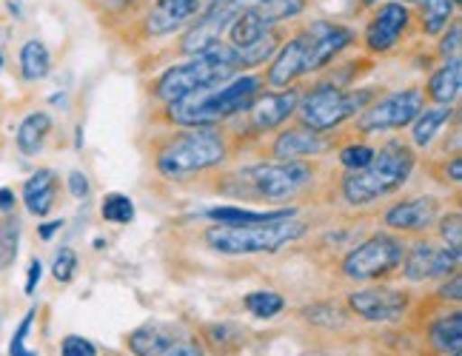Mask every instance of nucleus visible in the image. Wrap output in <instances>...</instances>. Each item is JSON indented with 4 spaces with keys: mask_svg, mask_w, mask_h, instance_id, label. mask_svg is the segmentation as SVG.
<instances>
[{
    "mask_svg": "<svg viewBox=\"0 0 462 356\" xmlns=\"http://www.w3.org/2000/svg\"><path fill=\"white\" fill-rule=\"evenodd\" d=\"M300 88H272V92H260L252 105L237 114L235 120L226 123V132L231 137V142L237 146V151H243L245 146H254V142L272 137L277 129H282L286 123L297 114L300 105Z\"/></svg>",
    "mask_w": 462,
    "mask_h": 356,
    "instance_id": "6e6552de",
    "label": "nucleus"
},
{
    "mask_svg": "<svg viewBox=\"0 0 462 356\" xmlns=\"http://www.w3.org/2000/svg\"><path fill=\"white\" fill-rule=\"evenodd\" d=\"M346 308L351 316L363 319L371 325H391V323H402L408 311L414 308V297L405 288H391L385 282L371 285V288L351 291L346 297Z\"/></svg>",
    "mask_w": 462,
    "mask_h": 356,
    "instance_id": "f8f14e48",
    "label": "nucleus"
},
{
    "mask_svg": "<svg viewBox=\"0 0 462 356\" xmlns=\"http://www.w3.org/2000/svg\"><path fill=\"white\" fill-rule=\"evenodd\" d=\"M414 26V12L411 6L400 4V0H383V4L371 12V21L363 32V49L368 58H380L394 51L405 34Z\"/></svg>",
    "mask_w": 462,
    "mask_h": 356,
    "instance_id": "ddd939ff",
    "label": "nucleus"
},
{
    "mask_svg": "<svg viewBox=\"0 0 462 356\" xmlns=\"http://www.w3.org/2000/svg\"><path fill=\"white\" fill-rule=\"evenodd\" d=\"M459 92H462V58L442 60L422 86L425 100H431L434 105H454L459 100Z\"/></svg>",
    "mask_w": 462,
    "mask_h": 356,
    "instance_id": "b1692460",
    "label": "nucleus"
},
{
    "mask_svg": "<svg viewBox=\"0 0 462 356\" xmlns=\"http://www.w3.org/2000/svg\"><path fill=\"white\" fill-rule=\"evenodd\" d=\"M66 225V220H43V223H38V237H41V242H51V240H55V234H58V231Z\"/></svg>",
    "mask_w": 462,
    "mask_h": 356,
    "instance_id": "a18cd8bd",
    "label": "nucleus"
},
{
    "mask_svg": "<svg viewBox=\"0 0 462 356\" xmlns=\"http://www.w3.org/2000/svg\"><path fill=\"white\" fill-rule=\"evenodd\" d=\"M442 208L446 205L434 194H414V197L391 203L383 211L380 225L383 231H391L397 237H429V231L439 220Z\"/></svg>",
    "mask_w": 462,
    "mask_h": 356,
    "instance_id": "dca6fc26",
    "label": "nucleus"
},
{
    "mask_svg": "<svg viewBox=\"0 0 462 356\" xmlns=\"http://www.w3.org/2000/svg\"><path fill=\"white\" fill-rule=\"evenodd\" d=\"M425 95L422 86H408L400 92L380 95L368 109L354 117V137H371V134H385V132H402L417 120V114L425 109Z\"/></svg>",
    "mask_w": 462,
    "mask_h": 356,
    "instance_id": "9d476101",
    "label": "nucleus"
},
{
    "mask_svg": "<svg viewBox=\"0 0 462 356\" xmlns=\"http://www.w3.org/2000/svg\"><path fill=\"white\" fill-rule=\"evenodd\" d=\"M448 356H462V351H454V353H448Z\"/></svg>",
    "mask_w": 462,
    "mask_h": 356,
    "instance_id": "8fccbe9b",
    "label": "nucleus"
},
{
    "mask_svg": "<svg viewBox=\"0 0 462 356\" xmlns=\"http://www.w3.org/2000/svg\"><path fill=\"white\" fill-rule=\"evenodd\" d=\"M306 58H309V38L306 26L294 32L289 41H282L269 68L263 71L269 88H291L300 78H306Z\"/></svg>",
    "mask_w": 462,
    "mask_h": 356,
    "instance_id": "aec40b11",
    "label": "nucleus"
},
{
    "mask_svg": "<svg viewBox=\"0 0 462 356\" xmlns=\"http://www.w3.org/2000/svg\"><path fill=\"white\" fill-rule=\"evenodd\" d=\"M434 231H437L439 242L446 245L448 251L462 257V214H459V205L451 208V211H442L439 220L434 223Z\"/></svg>",
    "mask_w": 462,
    "mask_h": 356,
    "instance_id": "c9c22d12",
    "label": "nucleus"
},
{
    "mask_svg": "<svg viewBox=\"0 0 462 356\" xmlns=\"http://www.w3.org/2000/svg\"><path fill=\"white\" fill-rule=\"evenodd\" d=\"M211 6V0H152V6L140 14L137 29L146 41H163L191 26Z\"/></svg>",
    "mask_w": 462,
    "mask_h": 356,
    "instance_id": "f3484780",
    "label": "nucleus"
},
{
    "mask_svg": "<svg viewBox=\"0 0 462 356\" xmlns=\"http://www.w3.org/2000/svg\"><path fill=\"white\" fill-rule=\"evenodd\" d=\"M457 120V105H425L411 123V146L420 151H429L431 142L439 137L442 129H448V123Z\"/></svg>",
    "mask_w": 462,
    "mask_h": 356,
    "instance_id": "393cba45",
    "label": "nucleus"
},
{
    "mask_svg": "<svg viewBox=\"0 0 462 356\" xmlns=\"http://www.w3.org/2000/svg\"><path fill=\"white\" fill-rule=\"evenodd\" d=\"M300 208L286 205V208H269V211H254V208H240V205H215L203 211V217L211 225L223 228H240V225H260V223H274V220H289L297 217Z\"/></svg>",
    "mask_w": 462,
    "mask_h": 356,
    "instance_id": "5701e85b",
    "label": "nucleus"
},
{
    "mask_svg": "<svg viewBox=\"0 0 462 356\" xmlns=\"http://www.w3.org/2000/svg\"><path fill=\"white\" fill-rule=\"evenodd\" d=\"M235 75H243L237 49H231L228 43H217V46L200 51V55L186 58L183 63L169 66L163 75L152 80L149 95L157 105H166V103H174L191 92H198L203 86L223 83Z\"/></svg>",
    "mask_w": 462,
    "mask_h": 356,
    "instance_id": "39448f33",
    "label": "nucleus"
},
{
    "mask_svg": "<svg viewBox=\"0 0 462 356\" xmlns=\"http://www.w3.org/2000/svg\"><path fill=\"white\" fill-rule=\"evenodd\" d=\"M66 188H69V194H72L75 200H86L88 191H92V183H88V177L80 169H75V171H69V177H66Z\"/></svg>",
    "mask_w": 462,
    "mask_h": 356,
    "instance_id": "79ce46f5",
    "label": "nucleus"
},
{
    "mask_svg": "<svg viewBox=\"0 0 462 356\" xmlns=\"http://www.w3.org/2000/svg\"><path fill=\"white\" fill-rule=\"evenodd\" d=\"M243 306L254 319H274L286 311V297L269 288H260V291H248L243 297Z\"/></svg>",
    "mask_w": 462,
    "mask_h": 356,
    "instance_id": "473e14b6",
    "label": "nucleus"
},
{
    "mask_svg": "<svg viewBox=\"0 0 462 356\" xmlns=\"http://www.w3.org/2000/svg\"><path fill=\"white\" fill-rule=\"evenodd\" d=\"M17 251H21V220L17 214H6L0 217V271L12 269Z\"/></svg>",
    "mask_w": 462,
    "mask_h": 356,
    "instance_id": "72a5a7b5",
    "label": "nucleus"
},
{
    "mask_svg": "<svg viewBox=\"0 0 462 356\" xmlns=\"http://www.w3.org/2000/svg\"><path fill=\"white\" fill-rule=\"evenodd\" d=\"M422 328V342L431 356H448L462 351V311L459 308H442L429 316Z\"/></svg>",
    "mask_w": 462,
    "mask_h": 356,
    "instance_id": "412c9836",
    "label": "nucleus"
},
{
    "mask_svg": "<svg viewBox=\"0 0 462 356\" xmlns=\"http://www.w3.org/2000/svg\"><path fill=\"white\" fill-rule=\"evenodd\" d=\"M459 9L451 4V0H422L420 4V29L422 34H429V38H439L442 32L448 29V23Z\"/></svg>",
    "mask_w": 462,
    "mask_h": 356,
    "instance_id": "c85d7f7f",
    "label": "nucleus"
},
{
    "mask_svg": "<svg viewBox=\"0 0 462 356\" xmlns=\"http://www.w3.org/2000/svg\"><path fill=\"white\" fill-rule=\"evenodd\" d=\"M319 180H323V169L317 160H263L237 171L217 174L211 191L243 203L297 208L300 200L319 188Z\"/></svg>",
    "mask_w": 462,
    "mask_h": 356,
    "instance_id": "f257e3e1",
    "label": "nucleus"
},
{
    "mask_svg": "<svg viewBox=\"0 0 462 356\" xmlns=\"http://www.w3.org/2000/svg\"><path fill=\"white\" fill-rule=\"evenodd\" d=\"M132 356H208L198 333L171 323H146L123 336Z\"/></svg>",
    "mask_w": 462,
    "mask_h": 356,
    "instance_id": "9b49d317",
    "label": "nucleus"
},
{
    "mask_svg": "<svg viewBox=\"0 0 462 356\" xmlns=\"http://www.w3.org/2000/svg\"><path fill=\"white\" fill-rule=\"evenodd\" d=\"M34 319H38V308H29L26 316L21 319V323H17L14 333H12L6 356H41L38 351H32V348L26 345V342H29V333H32V328H34Z\"/></svg>",
    "mask_w": 462,
    "mask_h": 356,
    "instance_id": "e433bc0d",
    "label": "nucleus"
},
{
    "mask_svg": "<svg viewBox=\"0 0 462 356\" xmlns=\"http://www.w3.org/2000/svg\"><path fill=\"white\" fill-rule=\"evenodd\" d=\"M462 26H459V17H454V21L448 23V29L439 34V43H437V51H439V58L442 60H448V58H462L459 55V49H462Z\"/></svg>",
    "mask_w": 462,
    "mask_h": 356,
    "instance_id": "58836bf2",
    "label": "nucleus"
},
{
    "mask_svg": "<svg viewBox=\"0 0 462 356\" xmlns=\"http://www.w3.org/2000/svg\"><path fill=\"white\" fill-rule=\"evenodd\" d=\"M306 38H309L306 75H319V71L328 68L348 46L357 43V32L346 23L314 21L306 26Z\"/></svg>",
    "mask_w": 462,
    "mask_h": 356,
    "instance_id": "6ab92c4d",
    "label": "nucleus"
},
{
    "mask_svg": "<svg viewBox=\"0 0 462 356\" xmlns=\"http://www.w3.org/2000/svg\"><path fill=\"white\" fill-rule=\"evenodd\" d=\"M462 265V257L448 251L439 240L431 237H420L405 248L402 257V269L400 277L405 282H442L446 277L457 274Z\"/></svg>",
    "mask_w": 462,
    "mask_h": 356,
    "instance_id": "2eb2a0df",
    "label": "nucleus"
},
{
    "mask_svg": "<svg viewBox=\"0 0 462 356\" xmlns=\"http://www.w3.org/2000/svg\"><path fill=\"white\" fill-rule=\"evenodd\" d=\"M4 63H6V60H4V55H0V68H4Z\"/></svg>",
    "mask_w": 462,
    "mask_h": 356,
    "instance_id": "3c124183",
    "label": "nucleus"
},
{
    "mask_svg": "<svg viewBox=\"0 0 462 356\" xmlns=\"http://www.w3.org/2000/svg\"><path fill=\"white\" fill-rule=\"evenodd\" d=\"M100 217L112 225H129L134 220V203L123 191H109L100 200Z\"/></svg>",
    "mask_w": 462,
    "mask_h": 356,
    "instance_id": "f704fd0d",
    "label": "nucleus"
},
{
    "mask_svg": "<svg viewBox=\"0 0 462 356\" xmlns=\"http://www.w3.org/2000/svg\"><path fill=\"white\" fill-rule=\"evenodd\" d=\"M43 279V262L38 257L29 260V269H26V279H23V294L26 297H34V291H38V285Z\"/></svg>",
    "mask_w": 462,
    "mask_h": 356,
    "instance_id": "c03bdc74",
    "label": "nucleus"
},
{
    "mask_svg": "<svg viewBox=\"0 0 462 356\" xmlns=\"http://www.w3.org/2000/svg\"><path fill=\"white\" fill-rule=\"evenodd\" d=\"M17 208V197L9 186H0V217H6V214H14Z\"/></svg>",
    "mask_w": 462,
    "mask_h": 356,
    "instance_id": "49530a36",
    "label": "nucleus"
},
{
    "mask_svg": "<svg viewBox=\"0 0 462 356\" xmlns=\"http://www.w3.org/2000/svg\"><path fill=\"white\" fill-rule=\"evenodd\" d=\"M254 4L257 0H217L215 6L206 9L198 21L189 26V32L183 34L177 51L191 58V55H200V51L223 43V34L228 32V26L235 23L245 9H252Z\"/></svg>",
    "mask_w": 462,
    "mask_h": 356,
    "instance_id": "4468645a",
    "label": "nucleus"
},
{
    "mask_svg": "<svg viewBox=\"0 0 462 356\" xmlns=\"http://www.w3.org/2000/svg\"><path fill=\"white\" fill-rule=\"evenodd\" d=\"M51 132H55V120H51L49 112H43V109L29 112L21 120V126H17V134H14L17 151H21L23 157H38V154H43Z\"/></svg>",
    "mask_w": 462,
    "mask_h": 356,
    "instance_id": "a878e982",
    "label": "nucleus"
},
{
    "mask_svg": "<svg viewBox=\"0 0 462 356\" xmlns=\"http://www.w3.org/2000/svg\"><path fill=\"white\" fill-rule=\"evenodd\" d=\"M340 142L343 140L334 134H319L303 123H289L269 137L265 154H269V160H317L334 151Z\"/></svg>",
    "mask_w": 462,
    "mask_h": 356,
    "instance_id": "a211bd4d",
    "label": "nucleus"
},
{
    "mask_svg": "<svg viewBox=\"0 0 462 356\" xmlns=\"http://www.w3.org/2000/svg\"><path fill=\"white\" fill-rule=\"evenodd\" d=\"M60 356H97V345L80 333H66L60 340Z\"/></svg>",
    "mask_w": 462,
    "mask_h": 356,
    "instance_id": "ea45409f",
    "label": "nucleus"
},
{
    "mask_svg": "<svg viewBox=\"0 0 462 356\" xmlns=\"http://www.w3.org/2000/svg\"><path fill=\"white\" fill-rule=\"evenodd\" d=\"M439 171L446 174L442 177V183H451V186H459V180H462V157L459 154H451V160L448 157H442V166H439Z\"/></svg>",
    "mask_w": 462,
    "mask_h": 356,
    "instance_id": "37998d69",
    "label": "nucleus"
},
{
    "mask_svg": "<svg viewBox=\"0 0 462 356\" xmlns=\"http://www.w3.org/2000/svg\"><path fill=\"white\" fill-rule=\"evenodd\" d=\"M451 4H454V6H457V9H459V4H462V0H451Z\"/></svg>",
    "mask_w": 462,
    "mask_h": 356,
    "instance_id": "09e8293b",
    "label": "nucleus"
},
{
    "mask_svg": "<svg viewBox=\"0 0 462 356\" xmlns=\"http://www.w3.org/2000/svg\"><path fill=\"white\" fill-rule=\"evenodd\" d=\"M60 197V177L55 169H38L21 188V203L32 217L46 220L58 205Z\"/></svg>",
    "mask_w": 462,
    "mask_h": 356,
    "instance_id": "4be33fe9",
    "label": "nucleus"
},
{
    "mask_svg": "<svg viewBox=\"0 0 462 356\" xmlns=\"http://www.w3.org/2000/svg\"><path fill=\"white\" fill-rule=\"evenodd\" d=\"M78 269H80V257L75 248H69V245H63L55 254V260H51V277H55V282H60V285L72 282L78 277Z\"/></svg>",
    "mask_w": 462,
    "mask_h": 356,
    "instance_id": "4c0bfd02",
    "label": "nucleus"
},
{
    "mask_svg": "<svg viewBox=\"0 0 462 356\" xmlns=\"http://www.w3.org/2000/svg\"><path fill=\"white\" fill-rule=\"evenodd\" d=\"M434 297L442 302V306L459 308V299H462V277H459V271L442 279V285H439V288L434 291Z\"/></svg>",
    "mask_w": 462,
    "mask_h": 356,
    "instance_id": "a19ab883",
    "label": "nucleus"
},
{
    "mask_svg": "<svg viewBox=\"0 0 462 356\" xmlns=\"http://www.w3.org/2000/svg\"><path fill=\"white\" fill-rule=\"evenodd\" d=\"M300 316L306 319L309 325L314 328H346L348 325V308H340L337 302H311V306L300 308Z\"/></svg>",
    "mask_w": 462,
    "mask_h": 356,
    "instance_id": "2f4dec72",
    "label": "nucleus"
},
{
    "mask_svg": "<svg viewBox=\"0 0 462 356\" xmlns=\"http://www.w3.org/2000/svg\"><path fill=\"white\" fill-rule=\"evenodd\" d=\"M245 328L231 325V323H211L200 328L198 340L203 342L208 356H231L243 342H245Z\"/></svg>",
    "mask_w": 462,
    "mask_h": 356,
    "instance_id": "bb28decb",
    "label": "nucleus"
},
{
    "mask_svg": "<svg viewBox=\"0 0 462 356\" xmlns=\"http://www.w3.org/2000/svg\"><path fill=\"white\" fill-rule=\"evenodd\" d=\"M365 4H374V0H365ZM400 4H405V6H411V4H417V6H420V4H422V0H400Z\"/></svg>",
    "mask_w": 462,
    "mask_h": 356,
    "instance_id": "de8ad7c7",
    "label": "nucleus"
},
{
    "mask_svg": "<svg viewBox=\"0 0 462 356\" xmlns=\"http://www.w3.org/2000/svg\"><path fill=\"white\" fill-rule=\"evenodd\" d=\"M417 169V149L402 137H391L377 146L374 160L360 171H343L337 194L348 208H368L397 194Z\"/></svg>",
    "mask_w": 462,
    "mask_h": 356,
    "instance_id": "20e7f679",
    "label": "nucleus"
},
{
    "mask_svg": "<svg viewBox=\"0 0 462 356\" xmlns=\"http://www.w3.org/2000/svg\"><path fill=\"white\" fill-rule=\"evenodd\" d=\"M149 151L157 177H163L166 183L183 186L198 180V177H206L208 171H220L237 154V146L231 142L223 126H163L154 132Z\"/></svg>",
    "mask_w": 462,
    "mask_h": 356,
    "instance_id": "f03ea898",
    "label": "nucleus"
},
{
    "mask_svg": "<svg viewBox=\"0 0 462 356\" xmlns=\"http://www.w3.org/2000/svg\"><path fill=\"white\" fill-rule=\"evenodd\" d=\"M309 6V0H257V4L252 6L260 21L269 26V29H277L280 23L291 21V17L303 14Z\"/></svg>",
    "mask_w": 462,
    "mask_h": 356,
    "instance_id": "c756f323",
    "label": "nucleus"
},
{
    "mask_svg": "<svg viewBox=\"0 0 462 356\" xmlns=\"http://www.w3.org/2000/svg\"><path fill=\"white\" fill-rule=\"evenodd\" d=\"M405 248V237L380 228L343 257L340 274L351 282H388L391 277H400Z\"/></svg>",
    "mask_w": 462,
    "mask_h": 356,
    "instance_id": "1a4fd4ad",
    "label": "nucleus"
},
{
    "mask_svg": "<svg viewBox=\"0 0 462 356\" xmlns=\"http://www.w3.org/2000/svg\"><path fill=\"white\" fill-rule=\"evenodd\" d=\"M17 68H21L23 83H41L51 71V51L41 38H29L17 51Z\"/></svg>",
    "mask_w": 462,
    "mask_h": 356,
    "instance_id": "cd10ccee",
    "label": "nucleus"
},
{
    "mask_svg": "<svg viewBox=\"0 0 462 356\" xmlns=\"http://www.w3.org/2000/svg\"><path fill=\"white\" fill-rule=\"evenodd\" d=\"M383 92L377 86H360V88H340L331 83H314L306 95H300L297 105V123L319 132V134H334L340 126L360 117L371 103H374Z\"/></svg>",
    "mask_w": 462,
    "mask_h": 356,
    "instance_id": "423d86ee",
    "label": "nucleus"
},
{
    "mask_svg": "<svg viewBox=\"0 0 462 356\" xmlns=\"http://www.w3.org/2000/svg\"><path fill=\"white\" fill-rule=\"evenodd\" d=\"M265 92L263 71H243L223 83L203 86L174 103L160 105V117L166 126L191 129V126H226L228 120L243 114L252 100Z\"/></svg>",
    "mask_w": 462,
    "mask_h": 356,
    "instance_id": "7ed1b4c3",
    "label": "nucleus"
},
{
    "mask_svg": "<svg viewBox=\"0 0 462 356\" xmlns=\"http://www.w3.org/2000/svg\"><path fill=\"white\" fill-rule=\"evenodd\" d=\"M309 234V220L297 217L260 223V225H240V228H223L208 225L203 231V245L208 251H217L226 257H248V254H274L286 245L303 240Z\"/></svg>",
    "mask_w": 462,
    "mask_h": 356,
    "instance_id": "0eeeda50",
    "label": "nucleus"
},
{
    "mask_svg": "<svg viewBox=\"0 0 462 356\" xmlns=\"http://www.w3.org/2000/svg\"><path fill=\"white\" fill-rule=\"evenodd\" d=\"M374 154H377L374 142L351 134V140H346V142L337 146V163H340L343 171H360V169H365L371 163V160H374Z\"/></svg>",
    "mask_w": 462,
    "mask_h": 356,
    "instance_id": "7c9ffc66",
    "label": "nucleus"
}]
</instances>
